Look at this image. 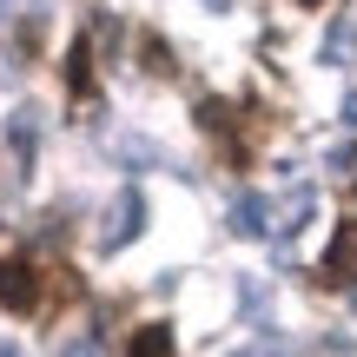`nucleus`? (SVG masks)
<instances>
[{
    "instance_id": "obj_1",
    "label": "nucleus",
    "mask_w": 357,
    "mask_h": 357,
    "mask_svg": "<svg viewBox=\"0 0 357 357\" xmlns=\"http://www.w3.org/2000/svg\"><path fill=\"white\" fill-rule=\"evenodd\" d=\"M0 305L7 311H40V271L26 258H0Z\"/></svg>"
},
{
    "instance_id": "obj_2",
    "label": "nucleus",
    "mask_w": 357,
    "mask_h": 357,
    "mask_svg": "<svg viewBox=\"0 0 357 357\" xmlns=\"http://www.w3.org/2000/svg\"><path fill=\"white\" fill-rule=\"evenodd\" d=\"M318 278H324V284H351V278H357V218L337 225V238H331V252H324Z\"/></svg>"
},
{
    "instance_id": "obj_3",
    "label": "nucleus",
    "mask_w": 357,
    "mask_h": 357,
    "mask_svg": "<svg viewBox=\"0 0 357 357\" xmlns=\"http://www.w3.org/2000/svg\"><path fill=\"white\" fill-rule=\"evenodd\" d=\"M139 225H146V199H139V185H126V192H119V212L106 218V231H100V238H106V252L132 245V238H139Z\"/></svg>"
},
{
    "instance_id": "obj_4",
    "label": "nucleus",
    "mask_w": 357,
    "mask_h": 357,
    "mask_svg": "<svg viewBox=\"0 0 357 357\" xmlns=\"http://www.w3.org/2000/svg\"><path fill=\"white\" fill-rule=\"evenodd\" d=\"M66 93L93 100V40H73V53H66Z\"/></svg>"
},
{
    "instance_id": "obj_5",
    "label": "nucleus",
    "mask_w": 357,
    "mask_h": 357,
    "mask_svg": "<svg viewBox=\"0 0 357 357\" xmlns=\"http://www.w3.org/2000/svg\"><path fill=\"white\" fill-rule=\"evenodd\" d=\"M231 231H238V238H265V199H258V192H238V199H231Z\"/></svg>"
},
{
    "instance_id": "obj_6",
    "label": "nucleus",
    "mask_w": 357,
    "mask_h": 357,
    "mask_svg": "<svg viewBox=\"0 0 357 357\" xmlns=\"http://www.w3.org/2000/svg\"><path fill=\"white\" fill-rule=\"evenodd\" d=\"M126 357H172V324H139L126 337Z\"/></svg>"
},
{
    "instance_id": "obj_7",
    "label": "nucleus",
    "mask_w": 357,
    "mask_h": 357,
    "mask_svg": "<svg viewBox=\"0 0 357 357\" xmlns=\"http://www.w3.org/2000/svg\"><path fill=\"white\" fill-rule=\"evenodd\" d=\"M139 53H146V73H172V47H166L159 33H146V40H139Z\"/></svg>"
},
{
    "instance_id": "obj_8",
    "label": "nucleus",
    "mask_w": 357,
    "mask_h": 357,
    "mask_svg": "<svg viewBox=\"0 0 357 357\" xmlns=\"http://www.w3.org/2000/svg\"><path fill=\"white\" fill-rule=\"evenodd\" d=\"M192 113H199V126H205V132H225V126H231V106H225V100H199Z\"/></svg>"
},
{
    "instance_id": "obj_9",
    "label": "nucleus",
    "mask_w": 357,
    "mask_h": 357,
    "mask_svg": "<svg viewBox=\"0 0 357 357\" xmlns=\"http://www.w3.org/2000/svg\"><path fill=\"white\" fill-rule=\"evenodd\" d=\"M305 218H311V192L298 185L291 199H284V218H278V231H298V225H305Z\"/></svg>"
},
{
    "instance_id": "obj_10",
    "label": "nucleus",
    "mask_w": 357,
    "mask_h": 357,
    "mask_svg": "<svg viewBox=\"0 0 357 357\" xmlns=\"http://www.w3.org/2000/svg\"><path fill=\"white\" fill-rule=\"evenodd\" d=\"M351 33H357V26H351V20H337V26H331V40H324V60H344V53H351Z\"/></svg>"
},
{
    "instance_id": "obj_11",
    "label": "nucleus",
    "mask_w": 357,
    "mask_h": 357,
    "mask_svg": "<svg viewBox=\"0 0 357 357\" xmlns=\"http://www.w3.org/2000/svg\"><path fill=\"white\" fill-rule=\"evenodd\" d=\"M231 357H291V344H278V337H265V344H252V351H231Z\"/></svg>"
},
{
    "instance_id": "obj_12",
    "label": "nucleus",
    "mask_w": 357,
    "mask_h": 357,
    "mask_svg": "<svg viewBox=\"0 0 357 357\" xmlns=\"http://www.w3.org/2000/svg\"><path fill=\"white\" fill-rule=\"evenodd\" d=\"M60 357H100V344H93V337H79V344H66Z\"/></svg>"
},
{
    "instance_id": "obj_13",
    "label": "nucleus",
    "mask_w": 357,
    "mask_h": 357,
    "mask_svg": "<svg viewBox=\"0 0 357 357\" xmlns=\"http://www.w3.org/2000/svg\"><path fill=\"white\" fill-rule=\"evenodd\" d=\"M344 119H351V126H357V93H351V100H344Z\"/></svg>"
},
{
    "instance_id": "obj_14",
    "label": "nucleus",
    "mask_w": 357,
    "mask_h": 357,
    "mask_svg": "<svg viewBox=\"0 0 357 357\" xmlns=\"http://www.w3.org/2000/svg\"><path fill=\"white\" fill-rule=\"evenodd\" d=\"M0 357H20V351H0Z\"/></svg>"
},
{
    "instance_id": "obj_15",
    "label": "nucleus",
    "mask_w": 357,
    "mask_h": 357,
    "mask_svg": "<svg viewBox=\"0 0 357 357\" xmlns=\"http://www.w3.org/2000/svg\"><path fill=\"white\" fill-rule=\"evenodd\" d=\"M212 7H225V0H212Z\"/></svg>"
}]
</instances>
